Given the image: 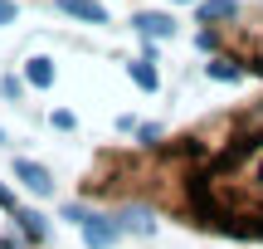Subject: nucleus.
Here are the masks:
<instances>
[{"label": "nucleus", "instance_id": "f03ea898", "mask_svg": "<svg viewBox=\"0 0 263 249\" xmlns=\"http://www.w3.org/2000/svg\"><path fill=\"white\" fill-rule=\"evenodd\" d=\"M132 25H137V34H141V39H151V34H156V39H171V34H176V20L161 15V10H141Z\"/></svg>", "mask_w": 263, "mask_h": 249}, {"label": "nucleus", "instance_id": "6e6552de", "mask_svg": "<svg viewBox=\"0 0 263 249\" xmlns=\"http://www.w3.org/2000/svg\"><path fill=\"white\" fill-rule=\"evenodd\" d=\"M205 74L215 78V83H234L244 68H239V59H229V54H224V59H210V68H205Z\"/></svg>", "mask_w": 263, "mask_h": 249}, {"label": "nucleus", "instance_id": "1a4fd4ad", "mask_svg": "<svg viewBox=\"0 0 263 249\" xmlns=\"http://www.w3.org/2000/svg\"><path fill=\"white\" fill-rule=\"evenodd\" d=\"M20 225H25V235H29V240H44V215L25 210V215H20Z\"/></svg>", "mask_w": 263, "mask_h": 249}, {"label": "nucleus", "instance_id": "20e7f679", "mask_svg": "<svg viewBox=\"0 0 263 249\" xmlns=\"http://www.w3.org/2000/svg\"><path fill=\"white\" fill-rule=\"evenodd\" d=\"M127 74H132V83H137L141 93H156V88H161V74H156V59H151V54L132 59V64H127Z\"/></svg>", "mask_w": 263, "mask_h": 249}, {"label": "nucleus", "instance_id": "7ed1b4c3", "mask_svg": "<svg viewBox=\"0 0 263 249\" xmlns=\"http://www.w3.org/2000/svg\"><path fill=\"white\" fill-rule=\"evenodd\" d=\"M15 176H20L34 195H49V191H54V176H49L39 162H25V156H20V162H15Z\"/></svg>", "mask_w": 263, "mask_h": 249}, {"label": "nucleus", "instance_id": "f257e3e1", "mask_svg": "<svg viewBox=\"0 0 263 249\" xmlns=\"http://www.w3.org/2000/svg\"><path fill=\"white\" fill-rule=\"evenodd\" d=\"M78 230H83L88 249H112L117 240H122V225H117V220H107V215H93V210L83 215V225H78Z\"/></svg>", "mask_w": 263, "mask_h": 249}, {"label": "nucleus", "instance_id": "4468645a", "mask_svg": "<svg viewBox=\"0 0 263 249\" xmlns=\"http://www.w3.org/2000/svg\"><path fill=\"white\" fill-rule=\"evenodd\" d=\"M0 205H10V195H5V191H0Z\"/></svg>", "mask_w": 263, "mask_h": 249}, {"label": "nucleus", "instance_id": "39448f33", "mask_svg": "<svg viewBox=\"0 0 263 249\" xmlns=\"http://www.w3.org/2000/svg\"><path fill=\"white\" fill-rule=\"evenodd\" d=\"M59 10L73 20H83V25H107V10L98 5V0H59Z\"/></svg>", "mask_w": 263, "mask_h": 249}, {"label": "nucleus", "instance_id": "2eb2a0df", "mask_svg": "<svg viewBox=\"0 0 263 249\" xmlns=\"http://www.w3.org/2000/svg\"><path fill=\"white\" fill-rule=\"evenodd\" d=\"M176 5H195V0H176Z\"/></svg>", "mask_w": 263, "mask_h": 249}, {"label": "nucleus", "instance_id": "f8f14e48", "mask_svg": "<svg viewBox=\"0 0 263 249\" xmlns=\"http://www.w3.org/2000/svg\"><path fill=\"white\" fill-rule=\"evenodd\" d=\"M137 137L151 147V142H161V127H156V122H146V127H137Z\"/></svg>", "mask_w": 263, "mask_h": 249}, {"label": "nucleus", "instance_id": "9d476101", "mask_svg": "<svg viewBox=\"0 0 263 249\" xmlns=\"http://www.w3.org/2000/svg\"><path fill=\"white\" fill-rule=\"evenodd\" d=\"M49 122H54V127H59V132H73V113H68V108H59V113H54V117H49Z\"/></svg>", "mask_w": 263, "mask_h": 249}, {"label": "nucleus", "instance_id": "0eeeda50", "mask_svg": "<svg viewBox=\"0 0 263 249\" xmlns=\"http://www.w3.org/2000/svg\"><path fill=\"white\" fill-rule=\"evenodd\" d=\"M239 15V5L234 0H205L200 5V25H215V20H234Z\"/></svg>", "mask_w": 263, "mask_h": 249}, {"label": "nucleus", "instance_id": "ddd939ff", "mask_svg": "<svg viewBox=\"0 0 263 249\" xmlns=\"http://www.w3.org/2000/svg\"><path fill=\"white\" fill-rule=\"evenodd\" d=\"M127 220H132V230H137V235H151V230H156V225H151L146 215H127Z\"/></svg>", "mask_w": 263, "mask_h": 249}, {"label": "nucleus", "instance_id": "9b49d317", "mask_svg": "<svg viewBox=\"0 0 263 249\" xmlns=\"http://www.w3.org/2000/svg\"><path fill=\"white\" fill-rule=\"evenodd\" d=\"M15 15H20V10H15V0H0V29H5V25H15Z\"/></svg>", "mask_w": 263, "mask_h": 249}, {"label": "nucleus", "instance_id": "423d86ee", "mask_svg": "<svg viewBox=\"0 0 263 249\" xmlns=\"http://www.w3.org/2000/svg\"><path fill=\"white\" fill-rule=\"evenodd\" d=\"M25 78H29L34 88H54V64H49L44 54H34V59L25 64Z\"/></svg>", "mask_w": 263, "mask_h": 249}]
</instances>
